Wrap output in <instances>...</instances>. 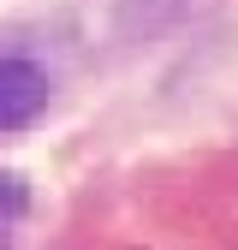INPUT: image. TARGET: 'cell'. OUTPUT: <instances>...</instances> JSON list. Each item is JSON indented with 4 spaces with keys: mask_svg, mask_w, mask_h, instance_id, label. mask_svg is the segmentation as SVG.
Here are the masks:
<instances>
[{
    "mask_svg": "<svg viewBox=\"0 0 238 250\" xmlns=\"http://www.w3.org/2000/svg\"><path fill=\"white\" fill-rule=\"evenodd\" d=\"M48 107V72L30 60H0V131H18Z\"/></svg>",
    "mask_w": 238,
    "mask_h": 250,
    "instance_id": "1",
    "label": "cell"
},
{
    "mask_svg": "<svg viewBox=\"0 0 238 250\" xmlns=\"http://www.w3.org/2000/svg\"><path fill=\"white\" fill-rule=\"evenodd\" d=\"M24 208H30V191H24V179H18V173H0V214H6V221H18Z\"/></svg>",
    "mask_w": 238,
    "mask_h": 250,
    "instance_id": "2",
    "label": "cell"
}]
</instances>
